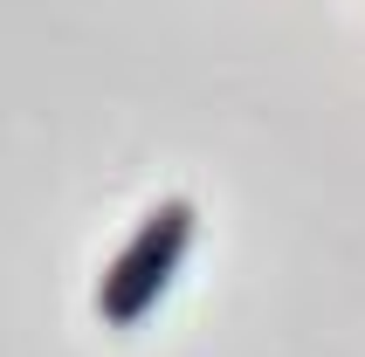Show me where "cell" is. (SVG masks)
<instances>
[{
	"label": "cell",
	"mask_w": 365,
	"mask_h": 357,
	"mask_svg": "<svg viewBox=\"0 0 365 357\" xmlns=\"http://www.w3.org/2000/svg\"><path fill=\"white\" fill-rule=\"evenodd\" d=\"M193 234H200L193 199H159V206L131 227V240L110 255V268H103V282H97V316L110 323V330H138V323L159 309V296L173 289Z\"/></svg>",
	"instance_id": "cell-1"
}]
</instances>
